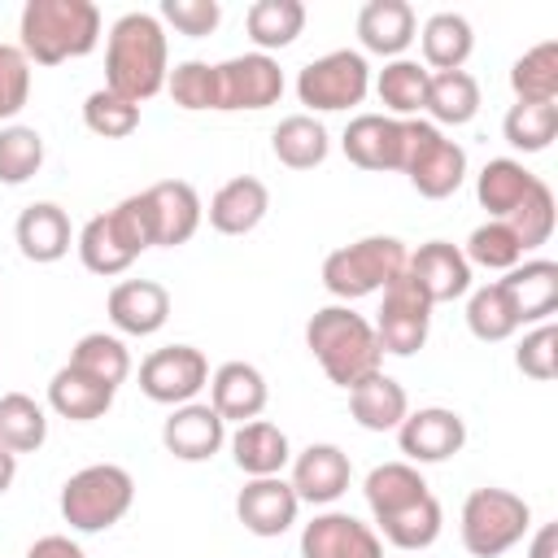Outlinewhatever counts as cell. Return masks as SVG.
Instances as JSON below:
<instances>
[{
  "label": "cell",
  "mask_w": 558,
  "mask_h": 558,
  "mask_svg": "<svg viewBox=\"0 0 558 558\" xmlns=\"http://www.w3.org/2000/svg\"><path fill=\"white\" fill-rule=\"evenodd\" d=\"M170 74V44L157 13L131 9L105 35V87L131 105L153 100Z\"/></svg>",
  "instance_id": "cell-1"
},
{
  "label": "cell",
  "mask_w": 558,
  "mask_h": 558,
  "mask_svg": "<svg viewBox=\"0 0 558 558\" xmlns=\"http://www.w3.org/2000/svg\"><path fill=\"white\" fill-rule=\"evenodd\" d=\"M305 349L323 366V375L336 388H357L362 379L384 371V349L375 340L371 318H362L353 305H323L305 323Z\"/></svg>",
  "instance_id": "cell-2"
},
{
  "label": "cell",
  "mask_w": 558,
  "mask_h": 558,
  "mask_svg": "<svg viewBox=\"0 0 558 558\" xmlns=\"http://www.w3.org/2000/svg\"><path fill=\"white\" fill-rule=\"evenodd\" d=\"M17 48L35 65H61L87 57L100 44V9L92 0H26L17 22Z\"/></svg>",
  "instance_id": "cell-3"
},
{
  "label": "cell",
  "mask_w": 558,
  "mask_h": 558,
  "mask_svg": "<svg viewBox=\"0 0 558 558\" xmlns=\"http://www.w3.org/2000/svg\"><path fill=\"white\" fill-rule=\"evenodd\" d=\"M405 257H410V248L397 235H362L323 257V288L340 305L375 296L405 270Z\"/></svg>",
  "instance_id": "cell-4"
},
{
  "label": "cell",
  "mask_w": 558,
  "mask_h": 558,
  "mask_svg": "<svg viewBox=\"0 0 558 558\" xmlns=\"http://www.w3.org/2000/svg\"><path fill=\"white\" fill-rule=\"evenodd\" d=\"M527 527H532V506L519 493L497 488V484L471 488L462 501V514H458V536L471 558L510 554L527 536Z\"/></svg>",
  "instance_id": "cell-5"
},
{
  "label": "cell",
  "mask_w": 558,
  "mask_h": 558,
  "mask_svg": "<svg viewBox=\"0 0 558 558\" xmlns=\"http://www.w3.org/2000/svg\"><path fill=\"white\" fill-rule=\"evenodd\" d=\"M131 501H135V480L118 462H92V466L74 471L57 497L61 519L74 532H109L113 523L126 519Z\"/></svg>",
  "instance_id": "cell-6"
},
{
  "label": "cell",
  "mask_w": 558,
  "mask_h": 558,
  "mask_svg": "<svg viewBox=\"0 0 558 558\" xmlns=\"http://www.w3.org/2000/svg\"><path fill=\"white\" fill-rule=\"evenodd\" d=\"M401 174L410 179V187L427 201H445L466 183V148L453 144L440 126L410 118L405 122V157H401Z\"/></svg>",
  "instance_id": "cell-7"
},
{
  "label": "cell",
  "mask_w": 558,
  "mask_h": 558,
  "mask_svg": "<svg viewBox=\"0 0 558 558\" xmlns=\"http://www.w3.org/2000/svg\"><path fill=\"white\" fill-rule=\"evenodd\" d=\"M371 92V65L357 48H336L301 65L296 74V100L310 113H344L362 105Z\"/></svg>",
  "instance_id": "cell-8"
},
{
  "label": "cell",
  "mask_w": 558,
  "mask_h": 558,
  "mask_svg": "<svg viewBox=\"0 0 558 558\" xmlns=\"http://www.w3.org/2000/svg\"><path fill=\"white\" fill-rule=\"evenodd\" d=\"M432 301L418 292V283L401 270L388 288H384V301H379V318L371 323L375 327V340L384 353L392 357H414L427 336H432Z\"/></svg>",
  "instance_id": "cell-9"
},
{
  "label": "cell",
  "mask_w": 558,
  "mask_h": 558,
  "mask_svg": "<svg viewBox=\"0 0 558 558\" xmlns=\"http://www.w3.org/2000/svg\"><path fill=\"white\" fill-rule=\"evenodd\" d=\"M209 384V362L196 344H166L140 362V392L157 405H187Z\"/></svg>",
  "instance_id": "cell-10"
},
{
  "label": "cell",
  "mask_w": 558,
  "mask_h": 558,
  "mask_svg": "<svg viewBox=\"0 0 558 558\" xmlns=\"http://www.w3.org/2000/svg\"><path fill=\"white\" fill-rule=\"evenodd\" d=\"M283 70L266 52H240L218 61V113H240V109H270L283 96Z\"/></svg>",
  "instance_id": "cell-11"
},
{
  "label": "cell",
  "mask_w": 558,
  "mask_h": 558,
  "mask_svg": "<svg viewBox=\"0 0 558 558\" xmlns=\"http://www.w3.org/2000/svg\"><path fill=\"white\" fill-rule=\"evenodd\" d=\"M466 445V418L449 405H423L410 410L397 427V449L405 453L401 462L410 466H432V462H449L458 458Z\"/></svg>",
  "instance_id": "cell-12"
},
{
  "label": "cell",
  "mask_w": 558,
  "mask_h": 558,
  "mask_svg": "<svg viewBox=\"0 0 558 558\" xmlns=\"http://www.w3.org/2000/svg\"><path fill=\"white\" fill-rule=\"evenodd\" d=\"M301 558H384V541L349 510H318L301 527Z\"/></svg>",
  "instance_id": "cell-13"
},
{
  "label": "cell",
  "mask_w": 558,
  "mask_h": 558,
  "mask_svg": "<svg viewBox=\"0 0 558 558\" xmlns=\"http://www.w3.org/2000/svg\"><path fill=\"white\" fill-rule=\"evenodd\" d=\"M288 466H292L288 484H292L296 501H305V506H331V501H340L349 493V480H353L349 453L340 445H331V440L305 445L301 453H292Z\"/></svg>",
  "instance_id": "cell-14"
},
{
  "label": "cell",
  "mask_w": 558,
  "mask_h": 558,
  "mask_svg": "<svg viewBox=\"0 0 558 558\" xmlns=\"http://www.w3.org/2000/svg\"><path fill=\"white\" fill-rule=\"evenodd\" d=\"M144 205H148V222H153V248H179L201 231L205 205L187 179H161V183L144 187Z\"/></svg>",
  "instance_id": "cell-15"
},
{
  "label": "cell",
  "mask_w": 558,
  "mask_h": 558,
  "mask_svg": "<svg viewBox=\"0 0 558 558\" xmlns=\"http://www.w3.org/2000/svg\"><path fill=\"white\" fill-rule=\"evenodd\" d=\"M340 148H344V157L357 170H371V174L401 170V157H405V122L401 118H388V113H357V118H349V126L340 135Z\"/></svg>",
  "instance_id": "cell-16"
},
{
  "label": "cell",
  "mask_w": 558,
  "mask_h": 558,
  "mask_svg": "<svg viewBox=\"0 0 558 558\" xmlns=\"http://www.w3.org/2000/svg\"><path fill=\"white\" fill-rule=\"evenodd\" d=\"M296 493L283 475H257V480H244V488L235 493V519L244 523V532L270 541V536H283L292 523H296Z\"/></svg>",
  "instance_id": "cell-17"
},
{
  "label": "cell",
  "mask_w": 558,
  "mask_h": 558,
  "mask_svg": "<svg viewBox=\"0 0 558 558\" xmlns=\"http://www.w3.org/2000/svg\"><path fill=\"white\" fill-rule=\"evenodd\" d=\"M405 275L418 283V292L432 301V305H445V301H458L471 292V262L462 257L458 244L449 240H427L418 244L410 257H405Z\"/></svg>",
  "instance_id": "cell-18"
},
{
  "label": "cell",
  "mask_w": 558,
  "mask_h": 558,
  "mask_svg": "<svg viewBox=\"0 0 558 558\" xmlns=\"http://www.w3.org/2000/svg\"><path fill=\"white\" fill-rule=\"evenodd\" d=\"M161 445L179 462H209L227 445V423L209 401H187L174 405L170 418L161 423Z\"/></svg>",
  "instance_id": "cell-19"
},
{
  "label": "cell",
  "mask_w": 558,
  "mask_h": 558,
  "mask_svg": "<svg viewBox=\"0 0 558 558\" xmlns=\"http://www.w3.org/2000/svg\"><path fill=\"white\" fill-rule=\"evenodd\" d=\"M105 310L122 336H157L170 318V292L157 279H122L109 288Z\"/></svg>",
  "instance_id": "cell-20"
},
{
  "label": "cell",
  "mask_w": 558,
  "mask_h": 558,
  "mask_svg": "<svg viewBox=\"0 0 558 558\" xmlns=\"http://www.w3.org/2000/svg\"><path fill=\"white\" fill-rule=\"evenodd\" d=\"M205 388H209V405L218 410L222 423H253V418H262V410L270 401L266 375L253 362H222Z\"/></svg>",
  "instance_id": "cell-21"
},
{
  "label": "cell",
  "mask_w": 558,
  "mask_h": 558,
  "mask_svg": "<svg viewBox=\"0 0 558 558\" xmlns=\"http://www.w3.org/2000/svg\"><path fill=\"white\" fill-rule=\"evenodd\" d=\"M13 240H17V253L35 266H52L70 253L74 244V231H70V214L57 205V201H35L17 214L13 222Z\"/></svg>",
  "instance_id": "cell-22"
},
{
  "label": "cell",
  "mask_w": 558,
  "mask_h": 558,
  "mask_svg": "<svg viewBox=\"0 0 558 558\" xmlns=\"http://www.w3.org/2000/svg\"><path fill=\"white\" fill-rule=\"evenodd\" d=\"M514 314H519V327H536V323H549L554 310H558V262L549 257H523L514 270H506L501 279Z\"/></svg>",
  "instance_id": "cell-23"
},
{
  "label": "cell",
  "mask_w": 558,
  "mask_h": 558,
  "mask_svg": "<svg viewBox=\"0 0 558 558\" xmlns=\"http://www.w3.org/2000/svg\"><path fill=\"white\" fill-rule=\"evenodd\" d=\"M266 209H270V187L253 174H235L209 196L205 214H209V227L218 235H248L262 227Z\"/></svg>",
  "instance_id": "cell-24"
},
{
  "label": "cell",
  "mask_w": 558,
  "mask_h": 558,
  "mask_svg": "<svg viewBox=\"0 0 558 558\" xmlns=\"http://www.w3.org/2000/svg\"><path fill=\"white\" fill-rule=\"evenodd\" d=\"M418 35V17L405 0H366L357 13V39L366 52L397 61Z\"/></svg>",
  "instance_id": "cell-25"
},
{
  "label": "cell",
  "mask_w": 558,
  "mask_h": 558,
  "mask_svg": "<svg viewBox=\"0 0 558 558\" xmlns=\"http://www.w3.org/2000/svg\"><path fill=\"white\" fill-rule=\"evenodd\" d=\"M74 248H78V262H83L92 275H100V279H113V275L131 270V262L140 257V248H135V244L126 240V231L118 227L113 209L87 218L83 231L74 235Z\"/></svg>",
  "instance_id": "cell-26"
},
{
  "label": "cell",
  "mask_w": 558,
  "mask_h": 558,
  "mask_svg": "<svg viewBox=\"0 0 558 558\" xmlns=\"http://www.w3.org/2000/svg\"><path fill=\"white\" fill-rule=\"evenodd\" d=\"M113 397H118V388L92 379L87 371H78V366H70V362L48 379V410L61 414V418H70V423L105 418L109 405H113Z\"/></svg>",
  "instance_id": "cell-27"
},
{
  "label": "cell",
  "mask_w": 558,
  "mask_h": 558,
  "mask_svg": "<svg viewBox=\"0 0 558 558\" xmlns=\"http://www.w3.org/2000/svg\"><path fill=\"white\" fill-rule=\"evenodd\" d=\"M231 458L235 466L257 480V475H279L288 462H292V445H288V432L275 427L270 418H253V423H240L231 432Z\"/></svg>",
  "instance_id": "cell-28"
},
{
  "label": "cell",
  "mask_w": 558,
  "mask_h": 558,
  "mask_svg": "<svg viewBox=\"0 0 558 558\" xmlns=\"http://www.w3.org/2000/svg\"><path fill=\"white\" fill-rule=\"evenodd\" d=\"M270 153L279 166L288 170H314L327 161L331 153V135L314 113H288L279 118V126L270 131Z\"/></svg>",
  "instance_id": "cell-29"
},
{
  "label": "cell",
  "mask_w": 558,
  "mask_h": 558,
  "mask_svg": "<svg viewBox=\"0 0 558 558\" xmlns=\"http://www.w3.org/2000/svg\"><path fill=\"white\" fill-rule=\"evenodd\" d=\"M349 414L366 432H397L401 418L410 414V397L392 375L379 371V375L362 379L357 388H349Z\"/></svg>",
  "instance_id": "cell-30"
},
{
  "label": "cell",
  "mask_w": 558,
  "mask_h": 558,
  "mask_svg": "<svg viewBox=\"0 0 558 558\" xmlns=\"http://www.w3.org/2000/svg\"><path fill=\"white\" fill-rule=\"evenodd\" d=\"M414 39H418L423 65H427L432 74H440V70H462L466 57H471V48H475L471 22H466L462 13H449V9H445V13H432Z\"/></svg>",
  "instance_id": "cell-31"
},
{
  "label": "cell",
  "mask_w": 558,
  "mask_h": 558,
  "mask_svg": "<svg viewBox=\"0 0 558 558\" xmlns=\"http://www.w3.org/2000/svg\"><path fill=\"white\" fill-rule=\"evenodd\" d=\"M427 83H432V70L423 61L397 57V61H384V70L375 74V96L388 109V118L410 122L427 105Z\"/></svg>",
  "instance_id": "cell-32"
},
{
  "label": "cell",
  "mask_w": 558,
  "mask_h": 558,
  "mask_svg": "<svg viewBox=\"0 0 558 558\" xmlns=\"http://www.w3.org/2000/svg\"><path fill=\"white\" fill-rule=\"evenodd\" d=\"M440 527H445V510H440L436 493H427V497H418V501H410V506H401V510L375 519L379 541H388V545H397V549H405V554H418V549L436 545Z\"/></svg>",
  "instance_id": "cell-33"
},
{
  "label": "cell",
  "mask_w": 558,
  "mask_h": 558,
  "mask_svg": "<svg viewBox=\"0 0 558 558\" xmlns=\"http://www.w3.org/2000/svg\"><path fill=\"white\" fill-rule=\"evenodd\" d=\"M244 31L253 39V52L270 57L296 44V35L305 31V4L301 0H253L244 13Z\"/></svg>",
  "instance_id": "cell-34"
},
{
  "label": "cell",
  "mask_w": 558,
  "mask_h": 558,
  "mask_svg": "<svg viewBox=\"0 0 558 558\" xmlns=\"http://www.w3.org/2000/svg\"><path fill=\"white\" fill-rule=\"evenodd\" d=\"M536 179H541V174H532L523 161H514V157H493V161H484V170L475 174V201H480V209H488V218H506V214L532 192Z\"/></svg>",
  "instance_id": "cell-35"
},
{
  "label": "cell",
  "mask_w": 558,
  "mask_h": 558,
  "mask_svg": "<svg viewBox=\"0 0 558 558\" xmlns=\"http://www.w3.org/2000/svg\"><path fill=\"white\" fill-rule=\"evenodd\" d=\"M427 493L432 488H427L423 471L410 466V462H379V466H371V475L362 484L371 519H384V514H392V510H401V506H410V501H418Z\"/></svg>",
  "instance_id": "cell-36"
},
{
  "label": "cell",
  "mask_w": 558,
  "mask_h": 558,
  "mask_svg": "<svg viewBox=\"0 0 558 558\" xmlns=\"http://www.w3.org/2000/svg\"><path fill=\"white\" fill-rule=\"evenodd\" d=\"M432 126H466L480 113V83L466 70H440L427 83V105Z\"/></svg>",
  "instance_id": "cell-37"
},
{
  "label": "cell",
  "mask_w": 558,
  "mask_h": 558,
  "mask_svg": "<svg viewBox=\"0 0 558 558\" xmlns=\"http://www.w3.org/2000/svg\"><path fill=\"white\" fill-rule=\"evenodd\" d=\"M466 327H471V336L484 340V344H501V340H510V336L519 331V314H514V305H510L501 279L480 283V288L466 292Z\"/></svg>",
  "instance_id": "cell-38"
},
{
  "label": "cell",
  "mask_w": 558,
  "mask_h": 558,
  "mask_svg": "<svg viewBox=\"0 0 558 558\" xmlns=\"http://www.w3.org/2000/svg\"><path fill=\"white\" fill-rule=\"evenodd\" d=\"M501 135L519 153H545L558 135V100H514L501 118Z\"/></svg>",
  "instance_id": "cell-39"
},
{
  "label": "cell",
  "mask_w": 558,
  "mask_h": 558,
  "mask_svg": "<svg viewBox=\"0 0 558 558\" xmlns=\"http://www.w3.org/2000/svg\"><path fill=\"white\" fill-rule=\"evenodd\" d=\"M510 92L514 100H558V39H541L514 57Z\"/></svg>",
  "instance_id": "cell-40"
},
{
  "label": "cell",
  "mask_w": 558,
  "mask_h": 558,
  "mask_svg": "<svg viewBox=\"0 0 558 558\" xmlns=\"http://www.w3.org/2000/svg\"><path fill=\"white\" fill-rule=\"evenodd\" d=\"M44 440H48L44 405L26 392H4L0 397V445L13 453H35Z\"/></svg>",
  "instance_id": "cell-41"
},
{
  "label": "cell",
  "mask_w": 558,
  "mask_h": 558,
  "mask_svg": "<svg viewBox=\"0 0 558 558\" xmlns=\"http://www.w3.org/2000/svg\"><path fill=\"white\" fill-rule=\"evenodd\" d=\"M70 366H78V371H87L92 379L118 388V384H126V375H131V349H126L118 336H109V331H87V336H78V344L70 349Z\"/></svg>",
  "instance_id": "cell-42"
},
{
  "label": "cell",
  "mask_w": 558,
  "mask_h": 558,
  "mask_svg": "<svg viewBox=\"0 0 558 558\" xmlns=\"http://www.w3.org/2000/svg\"><path fill=\"white\" fill-rule=\"evenodd\" d=\"M510 231H514V240L523 244V253H532V248H541V244H549V235H554V222H558V209H554V192H549V183L545 179H536L532 183V192L501 218Z\"/></svg>",
  "instance_id": "cell-43"
},
{
  "label": "cell",
  "mask_w": 558,
  "mask_h": 558,
  "mask_svg": "<svg viewBox=\"0 0 558 558\" xmlns=\"http://www.w3.org/2000/svg\"><path fill=\"white\" fill-rule=\"evenodd\" d=\"M39 166H44V135L22 122L0 126V183L17 187V183L35 179Z\"/></svg>",
  "instance_id": "cell-44"
},
{
  "label": "cell",
  "mask_w": 558,
  "mask_h": 558,
  "mask_svg": "<svg viewBox=\"0 0 558 558\" xmlns=\"http://www.w3.org/2000/svg\"><path fill=\"white\" fill-rule=\"evenodd\" d=\"M462 257L471 266H484V270H514L523 262V244L514 240V231L501 222V218H488L480 222L471 235H466V248Z\"/></svg>",
  "instance_id": "cell-45"
},
{
  "label": "cell",
  "mask_w": 558,
  "mask_h": 558,
  "mask_svg": "<svg viewBox=\"0 0 558 558\" xmlns=\"http://www.w3.org/2000/svg\"><path fill=\"white\" fill-rule=\"evenodd\" d=\"M166 92L179 109L187 113H201V109H218V65L209 61H179L170 74H166Z\"/></svg>",
  "instance_id": "cell-46"
},
{
  "label": "cell",
  "mask_w": 558,
  "mask_h": 558,
  "mask_svg": "<svg viewBox=\"0 0 558 558\" xmlns=\"http://www.w3.org/2000/svg\"><path fill=\"white\" fill-rule=\"evenodd\" d=\"M83 126L100 140H126L135 126H140V105L122 100L118 92L109 87H96L87 100H83Z\"/></svg>",
  "instance_id": "cell-47"
},
{
  "label": "cell",
  "mask_w": 558,
  "mask_h": 558,
  "mask_svg": "<svg viewBox=\"0 0 558 558\" xmlns=\"http://www.w3.org/2000/svg\"><path fill=\"white\" fill-rule=\"evenodd\" d=\"M514 366L536 379V384H549L558 375V327L554 323H536L532 331H523L519 349H514Z\"/></svg>",
  "instance_id": "cell-48"
},
{
  "label": "cell",
  "mask_w": 558,
  "mask_h": 558,
  "mask_svg": "<svg viewBox=\"0 0 558 558\" xmlns=\"http://www.w3.org/2000/svg\"><path fill=\"white\" fill-rule=\"evenodd\" d=\"M31 100V61L17 44H0V122L17 118Z\"/></svg>",
  "instance_id": "cell-49"
},
{
  "label": "cell",
  "mask_w": 558,
  "mask_h": 558,
  "mask_svg": "<svg viewBox=\"0 0 558 558\" xmlns=\"http://www.w3.org/2000/svg\"><path fill=\"white\" fill-rule=\"evenodd\" d=\"M161 26H174L187 39H205L218 31L222 22V4L218 0H161Z\"/></svg>",
  "instance_id": "cell-50"
},
{
  "label": "cell",
  "mask_w": 558,
  "mask_h": 558,
  "mask_svg": "<svg viewBox=\"0 0 558 558\" xmlns=\"http://www.w3.org/2000/svg\"><path fill=\"white\" fill-rule=\"evenodd\" d=\"M26 558H87L70 536H61V532H48V536H39L31 549H26Z\"/></svg>",
  "instance_id": "cell-51"
},
{
  "label": "cell",
  "mask_w": 558,
  "mask_h": 558,
  "mask_svg": "<svg viewBox=\"0 0 558 558\" xmlns=\"http://www.w3.org/2000/svg\"><path fill=\"white\" fill-rule=\"evenodd\" d=\"M527 558H558V523H541L527 541Z\"/></svg>",
  "instance_id": "cell-52"
},
{
  "label": "cell",
  "mask_w": 558,
  "mask_h": 558,
  "mask_svg": "<svg viewBox=\"0 0 558 558\" xmlns=\"http://www.w3.org/2000/svg\"><path fill=\"white\" fill-rule=\"evenodd\" d=\"M13 480H17V453L0 445V497L13 488Z\"/></svg>",
  "instance_id": "cell-53"
}]
</instances>
